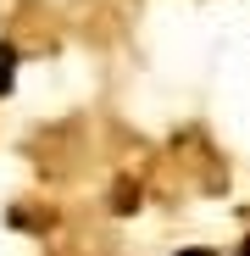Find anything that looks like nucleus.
Wrapping results in <instances>:
<instances>
[{"instance_id": "obj_1", "label": "nucleus", "mask_w": 250, "mask_h": 256, "mask_svg": "<svg viewBox=\"0 0 250 256\" xmlns=\"http://www.w3.org/2000/svg\"><path fill=\"white\" fill-rule=\"evenodd\" d=\"M11 72H17V50H11V45H0V95L11 90Z\"/></svg>"}, {"instance_id": "obj_2", "label": "nucleus", "mask_w": 250, "mask_h": 256, "mask_svg": "<svg viewBox=\"0 0 250 256\" xmlns=\"http://www.w3.org/2000/svg\"><path fill=\"white\" fill-rule=\"evenodd\" d=\"M178 256H212V250H200V245H195V250H178Z\"/></svg>"}, {"instance_id": "obj_3", "label": "nucleus", "mask_w": 250, "mask_h": 256, "mask_svg": "<svg viewBox=\"0 0 250 256\" xmlns=\"http://www.w3.org/2000/svg\"><path fill=\"white\" fill-rule=\"evenodd\" d=\"M239 256H250V240H245V245H239Z\"/></svg>"}]
</instances>
